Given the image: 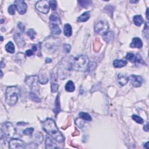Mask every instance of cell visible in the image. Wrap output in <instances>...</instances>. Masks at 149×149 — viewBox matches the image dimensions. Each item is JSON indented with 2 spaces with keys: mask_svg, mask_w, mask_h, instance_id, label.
Segmentation results:
<instances>
[{
  "mask_svg": "<svg viewBox=\"0 0 149 149\" xmlns=\"http://www.w3.org/2000/svg\"><path fill=\"white\" fill-rule=\"evenodd\" d=\"M42 127L45 132L50 135L57 142L61 143L64 142V137L58 129L54 121L51 118H47L41 122Z\"/></svg>",
  "mask_w": 149,
  "mask_h": 149,
  "instance_id": "obj_1",
  "label": "cell"
},
{
  "mask_svg": "<svg viewBox=\"0 0 149 149\" xmlns=\"http://www.w3.org/2000/svg\"><path fill=\"white\" fill-rule=\"evenodd\" d=\"M89 58L86 55H78L72 58L68 63L69 71L85 72L88 70Z\"/></svg>",
  "mask_w": 149,
  "mask_h": 149,
  "instance_id": "obj_2",
  "label": "cell"
},
{
  "mask_svg": "<svg viewBox=\"0 0 149 149\" xmlns=\"http://www.w3.org/2000/svg\"><path fill=\"white\" fill-rule=\"evenodd\" d=\"M19 94V89L16 86L8 87L5 93L6 103L8 105L14 106L17 103Z\"/></svg>",
  "mask_w": 149,
  "mask_h": 149,
  "instance_id": "obj_3",
  "label": "cell"
},
{
  "mask_svg": "<svg viewBox=\"0 0 149 149\" xmlns=\"http://www.w3.org/2000/svg\"><path fill=\"white\" fill-rule=\"evenodd\" d=\"M60 39L55 38L54 37H49L44 41L42 46L44 50L48 51L47 52H55L60 46Z\"/></svg>",
  "mask_w": 149,
  "mask_h": 149,
  "instance_id": "obj_4",
  "label": "cell"
},
{
  "mask_svg": "<svg viewBox=\"0 0 149 149\" xmlns=\"http://www.w3.org/2000/svg\"><path fill=\"white\" fill-rule=\"evenodd\" d=\"M16 130L10 122H5L2 124L1 128V139L3 137H12L15 135Z\"/></svg>",
  "mask_w": 149,
  "mask_h": 149,
  "instance_id": "obj_5",
  "label": "cell"
},
{
  "mask_svg": "<svg viewBox=\"0 0 149 149\" xmlns=\"http://www.w3.org/2000/svg\"><path fill=\"white\" fill-rule=\"evenodd\" d=\"M39 76L37 75L29 76L26 78L25 83L28 86L30 87L32 90V93L39 92V86L38 84L39 82Z\"/></svg>",
  "mask_w": 149,
  "mask_h": 149,
  "instance_id": "obj_6",
  "label": "cell"
},
{
  "mask_svg": "<svg viewBox=\"0 0 149 149\" xmlns=\"http://www.w3.org/2000/svg\"><path fill=\"white\" fill-rule=\"evenodd\" d=\"M94 30L97 33L103 36L108 31V25L105 21L100 20L95 24Z\"/></svg>",
  "mask_w": 149,
  "mask_h": 149,
  "instance_id": "obj_7",
  "label": "cell"
},
{
  "mask_svg": "<svg viewBox=\"0 0 149 149\" xmlns=\"http://www.w3.org/2000/svg\"><path fill=\"white\" fill-rule=\"evenodd\" d=\"M50 7L49 2H48L47 1H44V0L39 1L36 4V9L39 12H40L44 14H47L49 13L50 10Z\"/></svg>",
  "mask_w": 149,
  "mask_h": 149,
  "instance_id": "obj_8",
  "label": "cell"
},
{
  "mask_svg": "<svg viewBox=\"0 0 149 149\" xmlns=\"http://www.w3.org/2000/svg\"><path fill=\"white\" fill-rule=\"evenodd\" d=\"M128 81L130 82L133 86L135 87H139L142 86L143 82V79L142 76L132 74L128 77Z\"/></svg>",
  "mask_w": 149,
  "mask_h": 149,
  "instance_id": "obj_9",
  "label": "cell"
},
{
  "mask_svg": "<svg viewBox=\"0 0 149 149\" xmlns=\"http://www.w3.org/2000/svg\"><path fill=\"white\" fill-rule=\"evenodd\" d=\"M15 5L16 8L18 10V13L20 15H23L27 11L28 5L25 3V2L22 0H17L15 1Z\"/></svg>",
  "mask_w": 149,
  "mask_h": 149,
  "instance_id": "obj_10",
  "label": "cell"
},
{
  "mask_svg": "<svg viewBox=\"0 0 149 149\" xmlns=\"http://www.w3.org/2000/svg\"><path fill=\"white\" fill-rule=\"evenodd\" d=\"M10 148H26L25 143L19 139H12L9 142Z\"/></svg>",
  "mask_w": 149,
  "mask_h": 149,
  "instance_id": "obj_11",
  "label": "cell"
},
{
  "mask_svg": "<svg viewBox=\"0 0 149 149\" xmlns=\"http://www.w3.org/2000/svg\"><path fill=\"white\" fill-rule=\"evenodd\" d=\"M14 39L16 42V43L18 45V47L20 48H23L25 47L26 45V42L25 40H24L23 37L21 35L20 33H16L14 35Z\"/></svg>",
  "mask_w": 149,
  "mask_h": 149,
  "instance_id": "obj_12",
  "label": "cell"
},
{
  "mask_svg": "<svg viewBox=\"0 0 149 149\" xmlns=\"http://www.w3.org/2000/svg\"><path fill=\"white\" fill-rule=\"evenodd\" d=\"M142 46L143 42L142 40L138 37H135L133 39L132 42L130 44V47L131 48H136V49H141Z\"/></svg>",
  "mask_w": 149,
  "mask_h": 149,
  "instance_id": "obj_13",
  "label": "cell"
},
{
  "mask_svg": "<svg viewBox=\"0 0 149 149\" xmlns=\"http://www.w3.org/2000/svg\"><path fill=\"white\" fill-rule=\"evenodd\" d=\"M50 78H51V92L54 93H56L58 90V87H59V85L57 83L55 82V78L54 73H51L50 74Z\"/></svg>",
  "mask_w": 149,
  "mask_h": 149,
  "instance_id": "obj_14",
  "label": "cell"
},
{
  "mask_svg": "<svg viewBox=\"0 0 149 149\" xmlns=\"http://www.w3.org/2000/svg\"><path fill=\"white\" fill-rule=\"evenodd\" d=\"M117 81H118V83L120 86H124V85L126 84L127 82H128V78L123 74L119 73L117 76Z\"/></svg>",
  "mask_w": 149,
  "mask_h": 149,
  "instance_id": "obj_15",
  "label": "cell"
},
{
  "mask_svg": "<svg viewBox=\"0 0 149 149\" xmlns=\"http://www.w3.org/2000/svg\"><path fill=\"white\" fill-rule=\"evenodd\" d=\"M50 30L53 35H59L61 33V30L59 27V25L56 24L50 23Z\"/></svg>",
  "mask_w": 149,
  "mask_h": 149,
  "instance_id": "obj_16",
  "label": "cell"
},
{
  "mask_svg": "<svg viewBox=\"0 0 149 149\" xmlns=\"http://www.w3.org/2000/svg\"><path fill=\"white\" fill-rule=\"evenodd\" d=\"M60 94H58L57 98L55 99V108L54 109V112L55 113V115L57 116L58 114L61 112V105H60Z\"/></svg>",
  "mask_w": 149,
  "mask_h": 149,
  "instance_id": "obj_17",
  "label": "cell"
},
{
  "mask_svg": "<svg viewBox=\"0 0 149 149\" xmlns=\"http://www.w3.org/2000/svg\"><path fill=\"white\" fill-rule=\"evenodd\" d=\"M127 64V61L122 60H115L113 62V65L115 68H122Z\"/></svg>",
  "mask_w": 149,
  "mask_h": 149,
  "instance_id": "obj_18",
  "label": "cell"
},
{
  "mask_svg": "<svg viewBox=\"0 0 149 149\" xmlns=\"http://www.w3.org/2000/svg\"><path fill=\"white\" fill-rule=\"evenodd\" d=\"M50 23L56 24V25H59L61 24V20L60 19V17L55 14H53L50 16Z\"/></svg>",
  "mask_w": 149,
  "mask_h": 149,
  "instance_id": "obj_19",
  "label": "cell"
},
{
  "mask_svg": "<svg viewBox=\"0 0 149 149\" xmlns=\"http://www.w3.org/2000/svg\"><path fill=\"white\" fill-rule=\"evenodd\" d=\"M90 14L89 12H85L83 14L78 18V21L79 22H86L87 20H89L90 18Z\"/></svg>",
  "mask_w": 149,
  "mask_h": 149,
  "instance_id": "obj_20",
  "label": "cell"
},
{
  "mask_svg": "<svg viewBox=\"0 0 149 149\" xmlns=\"http://www.w3.org/2000/svg\"><path fill=\"white\" fill-rule=\"evenodd\" d=\"M63 31H64V34L67 37H70L72 34V26L70 24L66 23L64 26L63 28Z\"/></svg>",
  "mask_w": 149,
  "mask_h": 149,
  "instance_id": "obj_21",
  "label": "cell"
},
{
  "mask_svg": "<svg viewBox=\"0 0 149 149\" xmlns=\"http://www.w3.org/2000/svg\"><path fill=\"white\" fill-rule=\"evenodd\" d=\"M135 25H136L137 26H140L142 25V24L144 22V20L141 15H136L134 17L133 19Z\"/></svg>",
  "mask_w": 149,
  "mask_h": 149,
  "instance_id": "obj_22",
  "label": "cell"
},
{
  "mask_svg": "<svg viewBox=\"0 0 149 149\" xmlns=\"http://www.w3.org/2000/svg\"><path fill=\"white\" fill-rule=\"evenodd\" d=\"M65 88L68 92H73L75 90V86H74L73 82L72 81H70L66 83Z\"/></svg>",
  "mask_w": 149,
  "mask_h": 149,
  "instance_id": "obj_23",
  "label": "cell"
},
{
  "mask_svg": "<svg viewBox=\"0 0 149 149\" xmlns=\"http://www.w3.org/2000/svg\"><path fill=\"white\" fill-rule=\"evenodd\" d=\"M46 148H56L57 146L52 142L50 137H47L46 139Z\"/></svg>",
  "mask_w": 149,
  "mask_h": 149,
  "instance_id": "obj_24",
  "label": "cell"
},
{
  "mask_svg": "<svg viewBox=\"0 0 149 149\" xmlns=\"http://www.w3.org/2000/svg\"><path fill=\"white\" fill-rule=\"evenodd\" d=\"M103 39L106 42H110L111 41L113 40L114 38V33L113 31H108L107 33H106L105 34H104L103 36Z\"/></svg>",
  "mask_w": 149,
  "mask_h": 149,
  "instance_id": "obj_25",
  "label": "cell"
},
{
  "mask_svg": "<svg viewBox=\"0 0 149 149\" xmlns=\"http://www.w3.org/2000/svg\"><path fill=\"white\" fill-rule=\"evenodd\" d=\"M5 50H6V51L8 52L11 53V54L15 52V46L12 41H9L8 42L6 46H5Z\"/></svg>",
  "mask_w": 149,
  "mask_h": 149,
  "instance_id": "obj_26",
  "label": "cell"
},
{
  "mask_svg": "<svg viewBox=\"0 0 149 149\" xmlns=\"http://www.w3.org/2000/svg\"><path fill=\"white\" fill-rule=\"evenodd\" d=\"M79 118L83 119L84 121H91L92 120V116H90L88 113H84V112H81V113L79 114Z\"/></svg>",
  "mask_w": 149,
  "mask_h": 149,
  "instance_id": "obj_27",
  "label": "cell"
},
{
  "mask_svg": "<svg viewBox=\"0 0 149 149\" xmlns=\"http://www.w3.org/2000/svg\"><path fill=\"white\" fill-rule=\"evenodd\" d=\"M26 60L25 56L22 53H18L17 55H16V57H15V61L19 63H23L25 62V61Z\"/></svg>",
  "mask_w": 149,
  "mask_h": 149,
  "instance_id": "obj_28",
  "label": "cell"
},
{
  "mask_svg": "<svg viewBox=\"0 0 149 149\" xmlns=\"http://www.w3.org/2000/svg\"><path fill=\"white\" fill-rule=\"evenodd\" d=\"M42 140H43V137H42V134L41 133H37L34 137V143L36 145H39L42 142Z\"/></svg>",
  "mask_w": 149,
  "mask_h": 149,
  "instance_id": "obj_29",
  "label": "cell"
},
{
  "mask_svg": "<svg viewBox=\"0 0 149 149\" xmlns=\"http://www.w3.org/2000/svg\"><path fill=\"white\" fill-rule=\"evenodd\" d=\"M134 63H138V64H145V62L143 61V58L141 57L140 55L139 54H137L135 55V60H134Z\"/></svg>",
  "mask_w": 149,
  "mask_h": 149,
  "instance_id": "obj_30",
  "label": "cell"
},
{
  "mask_svg": "<svg viewBox=\"0 0 149 149\" xmlns=\"http://www.w3.org/2000/svg\"><path fill=\"white\" fill-rule=\"evenodd\" d=\"M78 2L80 5L83 8L89 7L92 4V1H79Z\"/></svg>",
  "mask_w": 149,
  "mask_h": 149,
  "instance_id": "obj_31",
  "label": "cell"
},
{
  "mask_svg": "<svg viewBox=\"0 0 149 149\" xmlns=\"http://www.w3.org/2000/svg\"><path fill=\"white\" fill-rule=\"evenodd\" d=\"M39 83H40L41 84H45L49 82V79H48L47 77L45 76L44 74H41L40 76L39 77Z\"/></svg>",
  "mask_w": 149,
  "mask_h": 149,
  "instance_id": "obj_32",
  "label": "cell"
},
{
  "mask_svg": "<svg viewBox=\"0 0 149 149\" xmlns=\"http://www.w3.org/2000/svg\"><path fill=\"white\" fill-rule=\"evenodd\" d=\"M27 34H28V36L30 37V39L33 40L34 38H35V36L36 35V32L33 30V29H30L28 31Z\"/></svg>",
  "mask_w": 149,
  "mask_h": 149,
  "instance_id": "obj_33",
  "label": "cell"
},
{
  "mask_svg": "<svg viewBox=\"0 0 149 149\" xmlns=\"http://www.w3.org/2000/svg\"><path fill=\"white\" fill-rule=\"evenodd\" d=\"M101 46H102V44H101L100 41L98 40H96L94 44V50L95 52H98L101 49Z\"/></svg>",
  "mask_w": 149,
  "mask_h": 149,
  "instance_id": "obj_34",
  "label": "cell"
},
{
  "mask_svg": "<svg viewBox=\"0 0 149 149\" xmlns=\"http://www.w3.org/2000/svg\"><path fill=\"white\" fill-rule=\"evenodd\" d=\"M132 118L135 122H136L137 123H138V124H142L143 123V119L142 118H141V117L139 116L138 115H133L132 116Z\"/></svg>",
  "mask_w": 149,
  "mask_h": 149,
  "instance_id": "obj_35",
  "label": "cell"
},
{
  "mask_svg": "<svg viewBox=\"0 0 149 149\" xmlns=\"http://www.w3.org/2000/svg\"><path fill=\"white\" fill-rule=\"evenodd\" d=\"M30 97L31 100H32L33 102H35L36 103H40V99L37 96V95L36 94V93H30Z\"/></svg>",
  "mask_w": 149,
  "mask_h": 149,
  "instance_id": "obj_36",
  "label": "cell"
},
{
  "mask_svg": "<svg viewBox=\"0 0 149 149\" xmlns=\"http://www.w3.org/2000/svg\"><path fill=\"white\" fill-rule=\"evenodd\" d=\"M144 33L145 34V37L146 39H148V32H149V26H148V22H146L145 26L144 28Z\"/></svg>",
  "mask_w": 149,
  "mask_h": 149,
  "instance_id": "obj_37",
  "label": "cell"
},
{
  "mask_svg": "<svg viewBox=\"0 0 149 149\" xmlns=\"http://www.w3.org/2000/svg\"><path fill=\"white\" fill-rule=\"evenodd\" d=\"M16 9H17V8H16L15 5H11L8 8V12L9 13V14L12 15H15Z\"/></svg>",
  "mask_w": 149,
  "mask_h": 149,
  "instance_id": "obj_38",
  "label": "cell"
},
{
  "mask_svg": "<svg viewBox=\"0 0 149 149\" xmlns=\"http://www.w3.org/2000/svg\"><path fill=\"white\" fill-rule=\"evenodd\" d=\"M135 57V55L134 54H132V53H128L126 56V59L127 60H129L130 62H134Z\"/></svg>",
  "mask_w": 149,
  "mask_h": 149,
  "instance_id": "obj_39",
  "label": "cell"
},
{
  "mask_svg": "<svg viewBox=\"0 0 149 149\" xmlns=\"http://www.w3.org/2000/svg\"><path fill=\"white\" fill-rule=\"evenodd\" d=\"M34 131V129L32 127H29V128L26 129L25 130H23V134L26 135H31Z\"/></svg>",
  "mask_w": 149,
  "mask_h": 149,
  "instance_id": "obj_40",
  "label": "cell"
},
{
  "mask_svg": "<svg viewBox=\"0 0 149 149\" xmlns=\"http://www.w3.org/2000/svg\"><path fill=\"white\" fill-rule=\"evenodd\" d=\"M49 4L50 8H51L53 10H55L57 9V2L56 1H49Z\"/></svg>",
  "mask_w": 149,
  "mask_h": 149,
  "instance_id": "obj_41",
  "label": "cell"
},
{
  "mask_svg": "<svg viewBox=\"0 0 149 149\" xmlns=\"http://www.w3.org/2000/svg\"><path fill=\"white\" fill-rule=\"evenodd\" d=\"M114 8L111 6V5H108V6H107L105 8V10L107 11L108 14H110V15L111 16H113V10H114Z\"/></svg>",
  "mask_w": 149,
  "mask_h": 149,
  "instance_id": "obj_42",
  "label": "cell"
},
{
  "mask_svg": "<svg viewBox=\"0 0 149 149\" xmlns=\"http://www.w3.org/2000/svg\"><path fill=\"white\" fill-rule=\"evenodd\" d=\"M18 28L19 29H20V30L22 31V32H24L25 30V26L24 24L22 22H18Z\"/></svg>",
  "mask_w": 149,
  "mask_h": 149,
  "instance_id": "obj_43",
  "label": "cell"
},
{
  "mask_svg": "<svg viewBox=\"0 0 149 149\" xmlns=\"http://www.w3.org/2000/svg\"><path fill=\"white\" fill-rule=\"evenodd\" d=\"M63 50L66 53H69L71 51V47L70 44H64L63 45Z\"/></svg>",
  "mask_w": 149,
  "mask_h": 149,
  "instance_id": "obj_44",
  "label": "cell"
},
{
  "mask_svg": "<svg viewBox=\"0 0 149 149\" xmlns=\"http://www.w3.org/2000/svg\"><path fill=\"white\" fill-rule=\"evenodd\" d=\"M75 122H76V124L77 125H78L79 127H82V126H83V122L82 121V120H80L79 118L76 119Z\"/></svg>",
  "mask_w": 149,
  "mask_h": 149,
  "instance_id": "obj_45",
  "label": "cell"
},
{
  "mask_svg": "<svg viewBox=\"0 0 149 149\" xmlns=\"http://www.w3.org/2000/svg\"><path fill=\"white\" fill-rule=\"evenodd\" d=\"M34 54V52L32 50H29L26 51V55L28 56V57H30V56L33 55Z\"/></svg>",
  "mask_w": 149,
  "mask_h": 149,
  "instance_id": "obj_46",
  "label": "cell"
},
{
  "mask_svg": "<svg viewBox=\"0 0 149 149\" xmlns=\"http://www.w3.org/2000/svg\"><path fill=\"white\" fill-rule=\"evenodd\" d=\"M143 129L145 130L146 132H148V123H147V124L143 127Z\"/></svg>",
  "mask_w": 149,
  "mask_h": 149,
  "instance_id": "obj_47",
  "label": "cell"
},
{
  "mask_svg": "<svg viewBox=\"0 0 149 149\" xmlns=\"http://www.w3.org/2000/svg\"><path fill=\"white\" fill-rule=\"evenodd\" d=\"M52 62V60L50 59V58H46V63H50Z\"/></svg>",
  "mask_w": 149,
  "mask_h": 149,
  "instance_id": "obj_48",
  "label": "cell"
},
{
  "mask_svg": "<svg viewBox=\"0 0 149 149\" xmlns=\"http://www.w3.org/2000/svg\"><path fill=\"white\" fill-rule=\"evenodd\" d=\"M148 144H149V143L147 142V143H146V144L144 145V147H145V148H147V149H148L149 147H148Z\"/></svg>",
  "mask_w": 149,
  "mask_h": 149,
  "instance_id": "obj_49",
  "label": "cell"
},
{
  "mask_svg": "<svg viewBox=\"0 0 149 149\" xmlns=\"http://www.w3.org/2000/svg\"><path fill=\"white\" fill-rule=\"evenodd\" d=\"M76 132L75 133H74V134H73V136H77V135H78L79 134V132L78 131V130H76V131H75Z\"/></svg>",
  "mask_w": 149,
  "mask_h": 149,
  "instance_id": "obj_50",
  "label": "cell"
},
{
  "mask_svg": "<svg viewBox=\"0 0 149 149\" xmlns=\"http://www.w3.org/2000/svg\"><path fill=\"white\" fill-rule=\"evenodd\" d=\"M146 17H147V20H148V8L147 9V11H146Z\"/></svg>",
  "mask_w": 149,
  "mask_h": 149,
  "instance_id": "obj_51",
  "label": "cell"
},
{
  "mask_svg": "<svg viewBox=\"0 0 149 149\" xmlns=\"http://www.w3.org/2000/svg\"><path fill=\"white\" fill-rule=\"evenodd\" d=\"M138 2L139 1H130V3H134V4H135V3H138Z\"/></svg>",
  "mask_w": 149,
  "mask_h": 149,
  "instance_id": "obj_52",
  "label": "cell"
},
{
  "mask_svg": "<svg viewBox=\"0 0 149 149\" xmlns=\"http://www.w3.org/2000/svg\"><path fill=\"white\" fill-rule=\"evenodd\" d=\"M1 41H2V40H3V37H2V36H1Z\"/></svg>",
  "mask_w": 149,
  "mask_h": 149,
  "instance_id": "obj_53",
  "label": "cell"
}]
</instances>
